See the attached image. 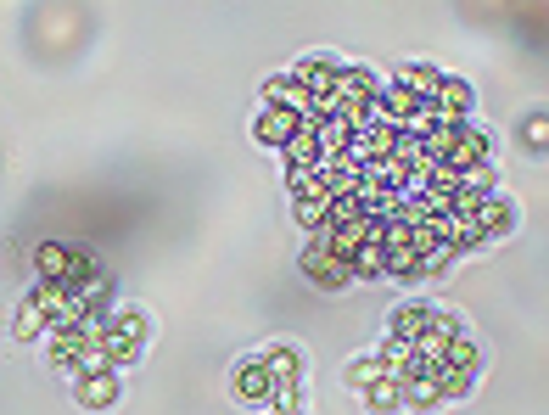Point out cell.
Masks as SVG:
<instances>
[{
    "instance_id": "5",
    "label": "cell",
    "mask_w": 549,
    "mask_h": 415,
    "mask_svg": "<svg viewBox=\"0 0 549 415\" xmlns=\"http://www.w3.org/2000/svg\"><path fill=\"white\" fill-rule=\"evenodd\" d=\"M236 399L241 404H264V410H275V382H269V371L258 365V359H247L236 371Z\"/></svg>"
},
{
    "instance_id": "1",
    "label": "cell",
    "mask_w": 549,
    "mask_h": 415,
    "mask_svg": "<svg viewBox=\"0 0 549 415\" xmlns=\"http://www.w3.org/2000/svg\"><path fill=\"white\" fill-rule=\"evenodd\" d=\"M141 343H146V320L135 315V309H113V315H107V331H101L107 359H113V365H135Z\"/></svg>"
},
{
    "instance_id": "12",
    "label": "cell",
    "mask_w": 549,
    "mask_h": 415,
    "mask_svg": "<svg viewBox=\"0 0 549 415\" xmlns=\"http://www.w3.org/2000/svg\"><path fill=\"white\" fill-rule=\"evenodd\" d=\"M376 382H393V376H387V359H381V354L353 359V365H348V387H376Z\"/></svg>"
},
{
    "instance_id": "4",
    "label": "cell",
    "mask_w": 549,
    "mask_h": 415,
    "mask_svg": "<svg viewBox=\"0 0 549 415\" xmlns=\"http://www.w3.org/2000/svg\"><path fill=\"white\" fill-rule=\"evenodd\" d=\"M303 129V118L297 113H286V107H264V113L253 118V135H258V146H286Z\"/></svg>"
},
{
    "instance_id": "16",
    "label": "cell",
    "mask_w": 549,
    "mask_h": 415,
    "mask_svg": "<svg viewBox=\"0 0 549 415\" xmlns=\"http://www.w3.org/2000/svg\"><path fill=\"white\" fill-rule=\"evenodd\" d=\"M527 146H544V113L527 118Z\"/></svg>"
},
{
    "instance_id": "2",
    "label": "cell",
    "mask_w": 549,
    "mask_h": 415,
    "mask_svg": "<svg viewBox=\"0 0 549 415\" xmlns=\"http://www.w3.org/2000/svg\"><path fill=\"white\" fill-rule=\"evenodd\" d=\"M303 275H309L314 287H325V292H342V287H353L348 264H342V258H331V253H314V247H303Z\"/></svg>"
},
{
    "instance_id": "13",
    "label": "cell",
    "mask_w": 549,
    "mask_h": 415,
    "mask_svg": "<svg viewBox=\"0 0 549 415\" xmlns=\"http://www.w3.org/2000/svg\"><path fill=\"white\" fill-rule=\"evenodd\" d=\"M45 331V309H40V298H23V309H17V320H12V337H23V343H29V337H40Z\"/></svg>"
},
{
    "instance_id": "10",
    "label": "cell",
    "mask_w": 549,
    "mask_h": 415,
    "mask_svg": "<svg viewBox=\"0 0 549 415\" xmlns=\"http://www.w3.org/2000/svg\"><path fill=\"white\" fill-rule=\"evenodd\" d=\"M118 399V376L107 371V376H79V404L85 410H107V404Z\"/></svg>"
},
{
    "instance_id": "7",
    "label": "cell",
    "mask_w": 549,
    "mask_h": 415,
    "mask_svg": "<svg viewBox=\"0 0 549 415\" xmlns=\"http://www.w3.org/2000/svg\"><path fill=\"white\" fill-rule=\"evenodd\" d=\"M471 219H477L482 242H493V236H505V230L516 225V202H505V197H499V191H493V197L482 202V208H477V214H471Z\"/></svg>"
},
{
    "instance_id": "8",
    "label": "cell",
    "mask_w": 549,
    "mask_h": 415,
    "mask_svg": "<svg viewBox=\"0 0 549 415\" xmlns=\"http://www.w3.org/2000/svg\"><path fill=\"white\" fill-rule=\"evenodd\" d=\"M281 152H286V174H292V169H320V163H325V158H320V146H314V129H309V124L297 129V135L281 146Z\"/></svg>"
},
{
    "instance_id": "14",
    "label": "cell",
    "mask_w": 549,
    "mask_h": 415,
    "mask_svg": "<svg viewBox=\"0 0 549 415\" xmlns=\"http://www.w3.org/2000/svg\"><path fill=\"white\" fill-rule=\"evenodd\" d=\"M437 365H449V371H465V376H477L482 354H477V348H471V343H465V337H460V343H449V348H443V359H437Z\"/></svg>"
},
{
    "instance_id": "3",
    "label": "cell",
    "mask_w": 549,
    "mask_h": 415,
    "mask_svg": "<svg viewBox=\"0 0 549 415\" xmlns=\"http://www.w3.org/2000/svg\"><path fill=\"white\" fill-rule=\"evenodd\" d=\"M309 101H314V96L297 85L292 73H275V79L264 85V107H286V113H297L303 124H309Z\"/></svg>"
},
{
    "instance_id": "11",
    "label": "cell",
    "mask_w": 549,
    "mask_h": 415,
    "mask_svg": "<svg viewBox=\"0 0 549 415\" xmlns=\"http://www.w3.org/2000/svg\"><path fill=\"white\" fill-rule=\"evenodd\" d=\"M437 79H443V73H437V68H426V62H404V68L393 73V85H404L409 96H426V101H432Z\"/></svg>"
},
{
    "instance_id": "9",
    "label": "cell",
    "mask_w": 549,
    "mask_h": 415,
    "mask_svg": "<svg viewBox=\"0 0 549 415\" xmlns=\"http://www.w3.org/2000/svg\"><path fill=\"white\" fill-rule=\"evenodd\" d=\"M34 264H40V287H62V281H68L73 253H68V247H57V242H45L40 253H34Z\"/></svg>"
},
{
    "instance_id": "15",
    "label": "cell",
    "mask_w": 549,
    "mask_h": 415,
    "mask_svg": "<svg viewBox=\"0 0 549 415\" xmlns=\"http://www.w3.org/2000/svg\"><path fill=\"white\" fill-rule=\"evenodd\" d=\"M365 404L376 415H387V410H398V404H404V393H398V382H376V387H365Z\"/></svg>"
},
{
    "instance_id": "6",
    "label": "cell",
    "mask_w": 549,
    "mask_h": 415,
    "mask_svg": "<svg viewBox=\"0 0 549 415\" xmlns=\"http://www.w3.org/2000/svg\"><path fill=\"white\" fill-rule=\"evenodd\" d=\"M432 309L437 303H404L393 315V343H404V348H415L426 337V326H432Z\"/></svg>"
}]
</instances>
